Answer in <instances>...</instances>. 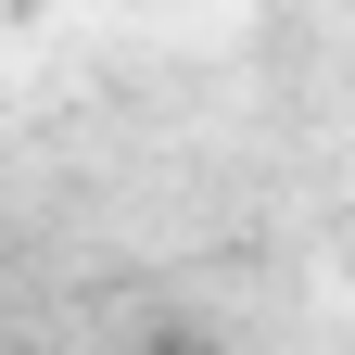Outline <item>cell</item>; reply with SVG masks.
Instances as JSON below:
<instances>
[]
</instances>
